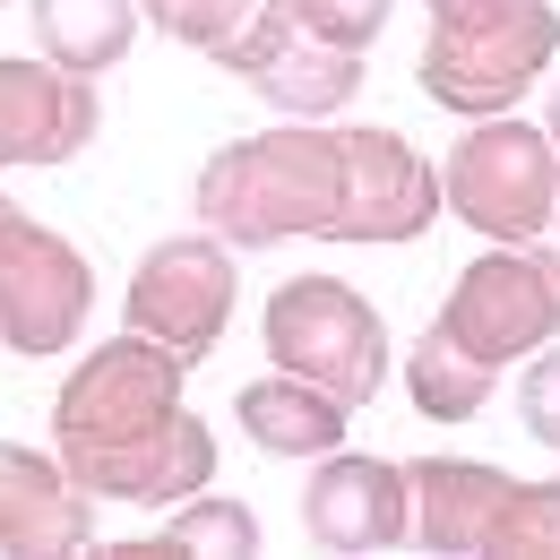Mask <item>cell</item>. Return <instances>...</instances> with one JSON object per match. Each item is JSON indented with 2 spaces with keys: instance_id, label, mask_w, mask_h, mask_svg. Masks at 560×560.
<instances>
[{
  "instance_id": "cell-10",
  "label": "cell",
  "mask_w": 560,
  "mask_h": 560,
  "mask_svg": "<svg viewBox=\"0 0 560 560\" xmlns=\"http://www.w3.org/2000/svg\"><path fill=\"white\" fill-rule=\"evenodd\" d=\"M302 526H311L319 552H388V544H406V526H415V483H406V466H388V457L328 448L319 475L302 483Z\"/></svg>"
},
{
  "instance_id": "cell-5",
  "label": "cell",
  "mask_w": 560,
  "mask_h": 560,
  "mask_svg": "<svg viewBox=\"0 0 560 560\" xmlns=\"http://www.w3.org/2000/svg\"><path fill=\"white\" fill-rule=\"evenodd\" d=\"M259 337L277 353V371L328 388L346 415H362V406L380 397V380H388V328H380V311L337 277H284L277 293H268Z\"/></svg>"
},
{
  "instance_id": "cell-1",
  "label": "cell",
  "mask_w": 560,
  "mask_h": 560,
  "mask_svg": "<svg viewBox=\"0 0 560 560\" xmlns=\"http://www.w3.org/2000/svg\"><path fill=\"white\" fill-rule=\"evenodd\" d=\"M448 208L440 173L397 130H319L277 121L233 139L199 173V215L233 250L268 242H422Z\"/></svg>"
},
{
  "instance_id": "cell-12",
  "label": "cell",
  "mask_w": 560,
  "mask_h": 560,
  "mask_svg": "<svg viewBox=\"0 0 560 560\" xmlns=\"http://www.w3.org/2000/svg\"><path fill=\"white\" fill-rule=\"evenodd\" d=\"M0 552H95V491L61 457L0 448Z\"/></svg>"
},
{
  "instance_id": "cell-11",
  "label": "cell",
  "mask_w": 560,
  "mask_h": 560,
  "mask_svg": "<svg viewBox=\"0 0 560 560\" xmlns=\"http://www.w3.org/2000/svg\"><path fill=\"white\" fill-rule=\"evenodd\" d=\"M104 130L95 78L61 61H0V173L9 164H70Z\"/></svg>"
},
{
  "instance_id": "cell-15",
  "label": "cell",
  "mask_w": 560,
  "mask_h": 560,
  "mask_svg": "<svg viewBox=\"0 0 560 560\" xmlns=\"http://www.w3.org/2000/svg\"><path fill=\"white\" fill-rule=\"evenodd\" d=\"M130 35H139V0H35V44H44V61H61V70H78V78L113 70V61L130 52Z\"/></svg>"
},
{
  "instance_id": "cell-21",
  "label": "cell",
  "mask_w": 560,
  "mask_h": 560,
  "mask_svg": "<svg viewBox=\"0 0 560 560\" xmlns=\"http://www.w3.org/2000/svg\"><path fill=\"white\" fill-rule=\"evenodd\" d=\"M448 9H466V0H431V18H448Z\"/></svg>"
},
{
  "instance_id": "cell-17",
  "label": "cell",
  "mask_w": 560,
  "mask_h": 560,
  "mask_svg": "<svg viewBox=\"0 0 560 560\" xmlns=\"http://www.w3.org/2000/svg\"><path fill=\"white\" fill-rule=\"evenodd\" d=\"M483 552L509 560H560V483H509L483 526Z\"/></svg>"
},
{
  "instance_id": "cell-6",
  "label": "cell",
  "mask_w": 560,
  "mask_h": 560,
  "mask_svg": "<svg viewBox=\"0 0 560 560\" xmlns=\"http://www.w3.org/2000/svg\"><path fill=\"white\" fill-rule=\"evenodd\" d=\"M440 190H448V215H466L483 242H535V233H552L560 208V147L535 121L491 113L457 139Z\"/></svg>"
},
{
  "instance_id": "cell-2",
  "label": "cell",
  "mask_w": 560,
  "mask_h": 560,
  "mask_svg": "<svg viewBox=\"0 0 560 560\" xmlns=\"http://www.w3.org/2000/svg\"><path fill=\"white\" fill-rule=\"evenodd\" d=\"M182 380H190V362L139 328H121L61 380L52 440H61V466L78 475V491L173 509L215 483V431L182 415Z\"/></svg>"
},
{
  "instance_id": "cell-24",
  "label": "cell",
  "mask_w": 560,
  "mask_h": 560,
  "mask_svg": "<svg viewBox=\"0 0 560 560\" xmlns=\"http://www.w3.org/2000/svg\"><path fill=\"white\" fill-rule=\"evenodd\" d=\"M0 208H9V199H0Z\"/></svg>"
},
{
  "instance_id": "cell-3",
  "label": "cell",
  "mask_w": 560,
  "mask_h": 560,
  "mask_svg": "<svg viewBox=\"0 0 560 560\" xmlns=\"http://www.w3.org/2000/svg\"><path fill=\"white\" fill-rule=\"evenodd\" d=\"M560 52V9L552 0H466L431 26L422 44V95L440 113H466V121H491L509 113L535 70H552Z\"/></svg>"
},
{
  "instance_id": "cell-16",
  "label": "cell",
  "mask_w": 560,
  "mask_h": 560,
  "mask_svg": "<svg viewBox=\"0 0 560 560\" xmlns=\"http://www.w3.org/2000/svg\"><path fill=\"white\" fill-rule=\"evenodd\" d=\"M130 552H139V560H190V552L242 560V552H259V517H250V500L190 491V500H173V526H164L155 544H130Z\"/></svg>"
},
{
  "instance_id": "cell-22",
  "label": "cell",
  "mask_w": 560,
  "mask_h": 560,
  "mask_svg": "<svg viewBox=\"0 0 560 560\" xmlns=\"http://www.w3.org/2000/svg\"><path fill=\"white\" fill-rule=\"evenodd\" d=\"M552 139H560V95H552Z\"/></svg>"
},
{
  "instance_id": "cell-14",
  "label": "cell",
  "mask_w": 560,
  "mask_h": 560,
  "mask_svg": "<svg viewBox=\"0 0 560 560\" xmlns=\"http://www.w3.org/2000/svg\"><path fill=\"white\" fill-rule=\"evenodd\" d=\"M233 415H242V431H250L268 457H328V448H346V406H337L328 388L293 380V371L250 380V388L233 397Z\"/></svg>"
},
{
  "instance_id": "cell-20",
  "label": "cell",
  "mask_w": 560,
  "mask_h": 560,
  "mask_svg": "<svg viewBox=\"0 0 560 560\" xmlns=\"http://www.w3.org/2000/svg\"><path fill=\"white\" fill-rule=\"evenodd\" d=\"M517 422L560 457V346H544L526 362V380H517Z\"/></svg>"
},
{
  "instance_id": "cell-7",
  "label": "cell",
  "mask_w": 560,
  "mask_h": 560,
  "mask_svg": "<svg viewBox=\"0 0 560 560\" xmlns=\"http://www.w3.org/2000/svg\"><path fill=\"white\" fill-rule=\"evenodd\" d=\"M95 311V268L70 233H52L44 215L0 208V346L44 362L70 353L78 328Z\"/></svg>"
},
{
  "instance_id": "cell-9",
  "label": "cell",
  "mask_w": 560,
  "mask_h": 560,
  "mask_svg": "<svg viewBox=\"0 0 560 560\" xmlns=\"http://www.w3.org/2000/svg\"><path fill=\"white\" fill-rule=\"evenodd\" d=\"M224 70L242 78L250 95H268L284 121H328L337 104H353V86H362V52L311 35V26L293 18V0H268L259 26L224 52Z\"/></svg>"
},
{
  "instance_id": "cell-18",
  "label": "cell",
  "mask_w": 560,
  "mask_h": 560,
  "mask_svg": "<svg viewBox=\"0 0 560 560\" xmlns=\"http://www.w3.org/2000/svg\"><path fill=\"white\" fill-rule=\"evenodd\" d=\"M259 9H268V0H147V26H164L173 44L208 52L215 70H224V52L259 26Z\"/></svg>"
},
{
  "instance_id": "cell-4",
  "label": "cell",
  "mask_w": 560,
  "mask_h": 560,
  "mask_svg": "<svg viewBox=\"0 0 560 560\" xmlns=\"http://www.w3.org/2000/svg\"><path fill=\"white\" fill-rule=\"evenodd\" d=\"M431 337L448 353H466L483 380H500L535 346H560V250L509 242V250H483L475 268H457Z\"/></svg>"
},
{
  "instance_id": "cell-8",
  "label": "cell",
  "mask_w": 560,
  "mask_h": 560,
  "mask_svg": "<svg viewBox=\"0 0 560 560\" xmlns=\"http://www.w3.org/2000/svg\"><path fill=\"white\" fill-rule=\"evenodd\" d=\"M233 242L224 233H173V242H155L139 259V277H130V328L155 337V346H173L182 362H208L215 337H224V319H233Z\"/></svg>"
},
{
  "instance_id": "cell-19",
  "label": "cell",
  "mask_w": 560,
  "mask_h": 560,
  "mask_svg": "<svg viewBox=\"0 0 560 560\" xmlns=\"http://www.w3.org/2000/svg\"><path fill=\"white\" fill-rule=\"evenodd\" d=\"M293 18H302L311 35H328V44L362 52V44L388 26V0H293Z\"/></svg>"
},
{
  "instance_id": "cell-23",
  "label": "cell",
  "mask_w": 560,
  "mask_h": 560,
  "mask_svg": "<svg viewBox=\"0 0 560 560\" xmlns=\"http://www.w3.org/2000/svg\"><path fill=\"white\" fill-rule=\"evenodd\" d=\"M552 224H560V208H552Z\"/></svg>"
},
{
  "instance_id": "cell-13",
  "label": "cell",
  "mask_w": 560,
  "mask_h": 560,
  "mask_svg": "<svg viewBox=\"0 0 560 560\" xmlns=\"http://www.w3.org/2000/svg\"><path fill=\"white\" fill-rule=\"evenodd\" d=\"M406 483H415V526L431 552H483V526L517 475H500L483 457H415Z\"/></svg>"
}]
</instances>
